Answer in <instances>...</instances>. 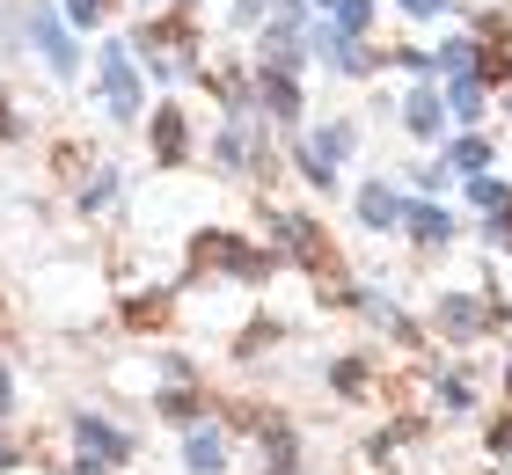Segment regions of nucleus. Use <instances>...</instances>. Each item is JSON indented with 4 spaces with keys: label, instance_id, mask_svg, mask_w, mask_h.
<instances>
[{
    "label": "nucleus",
    "instance_id": "nucleus-25",
    "mask_svg": "<svg viewBox=\"0 0 512 475\" xmlns=\"http://www.w3.org/2000/svg\"><path fill=\"white\" fill-rule=\"evenodd\" d=\"M395 8H403L410 22H447V15H454V0H395Z\"/></svg>",
    "mask_w": 512,
    "mask_h": 475
},
{
    "label": "nucleus",
    "instance_id": "nucleus-27",
    "mask_svg": "<svg viewBox=\"0 0 512 475\" xmlns=\"http://www.w3.org/2000/svg\"><path fill=\"white\" fill-rule=\"evenodd\" d=\"M271 8H264V0H235V8H227V22H235V30H256V22H264Z\"/></svg>",
    "mask_w": 512,
    "mask_h": 475
},
{
    "label": "nucleus",
    "instance_id": "nucleus-26",
    "mask_svg": "<svg viewBox=\"0 0 512 475\" xmlns=\"http://www.w3.org/2000/svg\"><path fill=\"white\" fill-rule=\"evenodd\" d=\"M15 424V366H8V351H0V432Z\"/></svg>",
    "mask_w": 512,
    "mask_h": 475
},
{
    "label": "nucleus",
    "instance_id": "nucleus-21",
    "mask_svg": "<svg viewBox=\"0 0 512 475\" xmlns=\"http://www.w3.org/2000/svg\"><path fill=\"white\" fill-rule=\"evenodd\" d=\"M322 15H330L344 37H374V0H330Z\"/></svg>",
    "mask_w": 512,
    "mask_h": 475
},
{
    "label": "nucleus",
    "instance_id": "nucleus-23",
    "mask_svg": "<svg viewBox=\"0 0 512 475\" xmlns=\"http://www.w3.org/2000/svg\"><path fill=\"white\" fill-rule=\"evenodd\" d=\"M118 0H66V30H103Z\"/></svg>",
    "mask_w": 512,
    "mask_h": 475
},
{
    "label": "nucleus",
    "instance_id": "nucleus-16",
    "mask_svg": "<svg viewBox=\"0 0 512 475\" xmlns=\"http://www.w3.org/2000/svg\"><path fill=\"white\" fill-rule=\"evenodd\" d=\"M322 380H330V395L366 402V395H374V359H366V351H337V359L322 366Z\"/></svg>",
    "mask_w": 512,
    "mask_h": 475
},
{
    "label": "nucleus",
    "instance_id": "nucleus-20",
    "mask_svg": "<svg viewBox=\"0 0 512 475\" xmlns=\"http://www.w3.org/2000/svg\"><path fill=\"white\" fill-rule=\"evenodd\" d=\"M461 198H469L476 212H498V205H512V176H498V169H483V176H461Z\"/></svg>",
    "mask_w": 512,
    "mask_h": 475
},
{
    "label": "nucleus",
    "instance_id": "nucleus-22",
    "mask_svg": "<svg viewBox=\"0 0 512 475\" xmlns=\"http://www.w3.org/2000/svg\"><path fill=\"white\" fill-rule=\"evenodd\" d=\"M476 242L491 249V256H512V205H498V212H483V227H476Z\"/></svg>",
    "mask_w": 512,
    "mask_h": 475
},
{
    "label": "nucleus",
    "instance_id": "nucleus-2",
    "mask_svg": "<svg viewBox=\"0 0 512 475\" xmlns=\"http://www.w3.org/2000/svg\"><path fill=\"white\" fill-rule=\"evenodd\" d=\"M66 432H74V461H66L59 475H118L139 454V439L118 432L103 410H74V417H66Z\"/></svg>",
    "mask_w": 512,
    "mask_h": 475
},
{
    "label": "nucleus",
    "instance_id": "nucleus-12",
    "mask_svg": "<svg viewBox=\"0 0 512 475\" xmlns=\"http://www.w3.org/2000/svg\"><path fill=\"white\" fill-rule=\"evenodd\" d=\"M439 169H447L454 183L461 176H483V169H498V147L483 132H447V139H439Z\"/></svg>",
    "mask_w": 512,
    "mask_h": 475
},
{
    "label": "nucleus",
    "instance_id": "nucleus-28",
    "mask_svg": "<svg viewBox=\"0 0 512 475\" xmlns=\"http://www.w3.org/2000/svg\"><path fill=\"white\" fill-rule=\"evenodd\" d=\"M498 395L512 402V344H505V359H498Z\"/></svg>",
    "mask_w": 512,
    "mask_h": 475
},
{
    "label": "nucleus",
    "instance_id": "nucleus-4",
    "mask_svg": "<svg viewBox=\"0 0 512 475\" xmlns=\"http://www.w3.org/2000/svg\"><path fill=\"white\" fill-rule=\"evenodd\" d=\"M395 234H403L417 256H454L469 227H461V212L447 198H410V190H403V227H395Z\"/></svg>",
    "mask_w": 512,
    "mask_h": 475
},
{
    "label": "nucleus",
    "instance_id": "nucleus-30",
    "mask_svg": "<svg viewBox=\"0 0 512 475\" xmlns=\"http://www.w3.org/2000/svg\"><path fill=\"white\" fill-rule=\"evenodd\" d=\"M308 8H315V15H322V8H330V0H308Z\"/></svg>",
    "mask_w": 512,
    "mask_h": 475
},
{
    "label": "nucleus",
    "instance_id": "nucleus-18",
    "mask_svg": "<svg viewBox=\"0 0 512 475\" xmlns=\"http://www.w3.org/2000/svg\"><path fill=\"white\" fill-rule=\"evenodd\" d=\"M293 169H300V183H308L315 198H337V183H344V169H337L330 154H315V147H308L300 132H293Z\"/></svg>",
    "mask_w": 512,
    "mask_h": 475
},
{
    "label": "nucleus",
    "instance_id": "nucleus-1",
    "mask_svg": "<svg viewBox=\"0 0 512 475\" xmlns=\"http://www.w3.org/2000/svg\"><path fill=\"white\" fill-rule=\"evenodd\" d=\"M498 300L505 293H491V285H439L425 337H447L454 351H476L483 337H498Z\"/></svg>",
    "mask_w": 512,
    "mask_h": 475
},
{
    "label": "nucleus",
    "instance_id": "nucleus-11",
    "mask_svg": "<svg viewBox=\"0 0 512 475\" xmlns=\"http://www.w3.org/2000/svg\"><path fill=\"white\" fill-rule=\"evenodd\" d=\"M169 315H176V293H169V285H132V293L118 300V322L132 329V337H147V329H169Z\"/></svg>",
    "mask_w": 512,
    "mask_h": 475
},
{
    "label": "nucleus",
    "instance_id": "nucleus-8",
    "mask_svg": "<svg viewBox=\"0 0 512 475\" xmlns=\"http://www.w3.org/2000/svg\"><path fill=\"white\" fill-rule=\"evenodd\" d=\"M147 410H154V424L191 432L198 417H213V395H205L198 380H161V388H147Z\"/></svg>",
    "mask_w": 512,
    "mask_h": 475
},
{
    "label": "nucleus",
    "instance_id": "nucleus-15",
    "mask_svg": "<svg viewBox=\"0 0 512 475\" xmlns=\"http://www.w3.org/2000/svg\"><path fill=\"white\" fill-rule=\"evenodd\" d=\"M403 132L410 139H447L454 125H447V103H439V81H417L410 95H403Z\"/></svg>",
    "mask_w": 512,
    "mask_h": 475
},
{
    "label": "nucleus",
    "instance_id": "nucleus-29",
    "mask_svg": "<svg viewBox=\"0 0 512 475\" xmlns=\"http://www.w3.org/2000/svg\"><path fill=\"white\" fill-rule=\"evenodd\" d=\"M498 95H505V117H512V81H505V88H498Z\"/></svg>",
    "mask_w": 512,
    "mask_h": 475
},
{
    "label": "nucleus",
    "instance_id": "nucleus-24",
    "mask_svg": "<svg viewBox=\"0 0 512 475\" xmlns=\"http://www.w3.org/2000/svg\"><path fill=\"white\" fill-rule=\"evenodd\" d=\"M483 454H491V461H512V402L483 424Z\"/></svg>",
    "mask_w": 512,
    "mask_h": 475
},
{
    "label": "nucleus",
    "instance_id": "nucleus-10",
    "mask_svg": "<svg viewBox=\"0 0 512 475\" xmlns=\"http://www.w3.org/2000/svg\"><path fill=\"white\" fill-rule=\"evenodd\" d=\"M432 424H469L476 417V380H469V366H439L432 373V410H425Z\"/></svg>",
    "mask_w": 512,
    "mask_h": 475
},
{
    "label": "nucleus",
    "instance_id": "nucleus-14",
    "mask_svg": "<svg viewBox=\"0 0 512 475\" xmlns=\"http://www.w3.org/2000/svg\"><path fill=\"white\" fill-rule=\"evenodd\" d=\"M359 227L366 234H395V227H403V190H395L388 176H366L359 183Z\"/></svg>",
    "mask_w": 512,
    "mask_h": 475
},
{
    "label": "nucleus",
    "instance_id": "nucleus-9",
    "mask_svg": "<svg viewBox=\"0 0 512 475\" xmlns=\"http://www.w3.org/2000/svg\"><path fill=\"white\" fill-rule=\"evenodd\" d=\"M147 147H154L161 169H183V161H191V110H183V103H161L154 125H147Z\"/></svg>",
    "mask_w": 512,
    "mask_h": 475
},
{
    "label": "nucleus",
    "instance_id": "nucleus-7",
    "mask_svg": "<svg viewBox=\"0 0 512 475\" xmlns=\"http://www.w3.org/2000/svg\"><path fill=\"white\" fill-rule=\"evenodd\" d=\"M249 439H256V454H264V475H300V468H308V454H300V424L286 410H271Z\"/></svg>",
    "mask_w": 512,
    "mask_h": 475
},
{
    "label": "nucleus",
    "instance_id": "nucleus-17",
    "mask_svg": "<svg viewBox=\"0 0 512 475\" xmlns=\"http://www.w3.org/2000/svg\"><path fill=\"white\" fill-rule=\"evenodd\" d=\"M118 169H110V161H96V169H81V183H74V212H81V220H96V212H110V205H118Z\"/></svg>",
    "mask_w": 512,
    "mask_h": 475
},
{
    "label": "nucleus",
    "instance_id": "nucleus-3",
    "mask_svg": "<svg viewBox=\"0 0 512 475\" xmlns=\"http://www.w3.org/2000/svg\"><path fill=\"white\" fill-rule=\"evenodd\" d=\"M96 95H103V110H110V125H139V117H147V88H139L132 44H103V59H96Z\"/></svg>",
    "mask_w": 512,
    "mask_h": 475
},
{
    "label": "nucleus",
    "instance_id": "nucleus-13",
    "mask_svg": "<svg viewBox=\"0 0 512 475\" xmlns=\"http://www.w3.org/2000/svg\"><path fill=\"white\" fill-rule=\"evenodd\" d=\"M439 103H447V125L454 132H476L483 110H491V88L469 81V74H447V81H439Z\"/></svg>",
    "mask_w": 512,
    "mask_h": 475
},
{
    "label": "nucleus",
    "instance_id": "nucleus-6",
    "mask_svg": "<svg viewBox=\"0 0 512 475\" xmlns=\"http://www.w3.org/2000/svg\"><path fill=\"white\" fill-rule=\"evenodd\" d=\"M227 468H235V432L220 417H198L183 432V475H227Z\"/></svg>",
    "mask_w": 512,
    "mask_h": 475
},
{
    "label": "nucleus",
    "instance_id": "nucleus-5",
    "mask_svg": "<svg viewBox=\"0 0 512 475\" xmlns=\"http://www.w3.org/2000/svg\"><path fill=\"white\" fill-rule=\"evenodd\" d=\"M22 30H30V52L44 59V74L52 81H74V66H81V52H74V37H66V22L44 8V0H30V15H22Z\"/></svg>",
    "mask_w": 512,
    "mask_h": 475
},
{
    "label": "nucleus",
    "instance_id": "nucleus-19",
    "mask_svg": "<svg viewBox=\"0 0 512 475\" xmlns=\"http://www.w3.org/2000/svg\"><path fill=\"white\" fill-rule=\"evenodd\" d=\"M300 139H308L315 154H330L337 169H344V161L359 154V125H352V117H322V125H315V132H300Z\"/></svg>",
    "mask_w": 512,
    "mask_h": 475
}]
</instances>
